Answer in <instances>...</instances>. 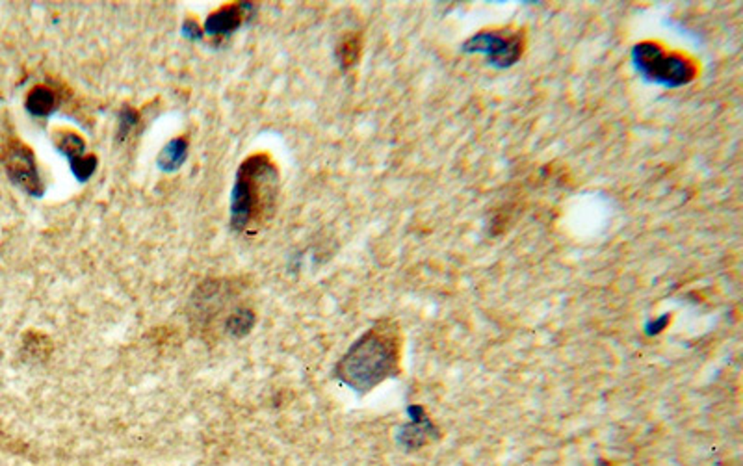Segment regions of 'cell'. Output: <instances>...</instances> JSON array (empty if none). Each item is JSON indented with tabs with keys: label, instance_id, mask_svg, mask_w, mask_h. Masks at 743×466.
Listing matches in <instances>:
<instances>
[{
	"label": "cell",
	"instance_id": "8",
	"mask_svg": "<svg viewBox=\"0 0 743 466\" xmlns=\"http://www.w3.org/2000/svg\"><path fill=\"white\" fill-rule=\"evenodd\" d=\"M251 10V4H227L220 10L210 13L205 20L203 32L217 37V36H229L240 29L244 23L246 13Z\"/></svg>",
	"mask_w": 743,
	"mask_h": 466
},
{
	"label": "cell",
	"instance_id": "1",
	"mask_svg": "<svg viewBox=\"0 0 743 466\" xmlns=\"http://www.w3.org/2000/svg\"><path fill=\"white\" fill-rule=\"evenodd\" d=\"M402 331L388 318L378 320L349 346L335 366V380L357 394H368L400 375Z\"/></svg>",
	"mask_w": 743,
	"mask_h": 466
},
{
	"label": "cell",
	"instance_id": "6",
	"mask_svg": "<svg viewBox=\"0 0 743 466\" xmlns=\"http://www.w3.org/2000/svg\"><path fill=\"white\" fill-rule=\"evenodd\" d=\"M409 421L398 431V444L407 454L419 452L426 448L428 444L439 440L441 431L435 426L431 416L426 413L422 405H409Z\"/></svg>",
	"mask_w": 743,
	"mask_h": 466
},
{
	"label": "cell",
	"instance_id": "16",
	"mask_svg": "<svg viewBox=\"0 0 743 466\" xmlns=\"http://www.w3.org/2000/svg\"><path fill=\"white\" fill-rule=\"evenodd\" d=\"M183 32H184V36H186V37H190V39H200V37L203 36V27L198 23V20L186 19V20H184V27H183Z\"/></svg>",
	"mask_w": 743,
	"mask_h": 466
},
{
	"label": "cell",
	"instance_id": "15",
	"mask_svg": "<svg viewBox=\"0 0 743 466\" xmlns=\"http://www.w3.org/2000/svg\"><path fill=\"white\" fill-rule=\"evenodd\" d=\"M69 164H71L73 175L77 176V181L78 183H86L95 173L99 160H97V157H95L94 152H87V154H84V157H80V159H77V160H73Z\"/></svg>",
	"mask_w": 743,
	"mask_h": 466
},
{
	"label": "cell",
	"instance_id": "14",
	"mask_svg": "<svg viewBox=\"0 0 743 466\" xmlns=\"http://www.w3.org/2000/svg\"><path fill=\"white\" fill-rule=\"evenodd\" d=\"M140 123V112L133 106H123L121 112H119V125H118V140L125 142L130 135H133V130L138 127Z\"/></svg>",
	"mask_w": 743,
	"mask_h": 466
},
{
	"label": "cell",
	"instance_id": "9",
	"mask_svg": "<svg viewBox=\"0 0 743 466\" xmlns=\"http://www.w3.org/2000/svg\"><path fill=\"white\" fill-rule=\"evenodd\" d=\"M25 104H27V110L32 116L47 118L53 112H56V108L60 106V97H58L56 90H53L51 86L39 84L29 92Z\"/></svg>",
	"mask_w": 743,
	"mask_h": 466
},
{
	"label": "cell",
	"instance_id": "3",
	"mask_svg": "<svg viewBox=\"0 0 743 466\" xmlns=\"http://www.w3.org/2000/svg\"><path fill=\"white\" fill-rule=\"evenodd\" d=\"M632 61L638 73L654 84L681 87L697 77V65L682 54L667 53L657 43H640L632 51Z\"/></svg>",
	"mask_w": 743,
	"mask_h": 466
},
{
	"label": "cell",
	"instance_id": "2",
	"mask_svg": "<svg viewBox=\"0 0 743 466\" xmlns=\"http://www.w3.org/2000/svg\"><path fill=\"white\" fill-rule=\"evenodd\" d=\"M279 192V168L268 152L240 164L231 192V229L244 233L272 216Z\"/></svg>",
	"mask_w": 743,
	"mask_h": 466
},
{
	"label": "cell",
	"instance_id": "4",
	"mask_svg": "<svg viewBox=\"0 0 743 466\" xmlns=\"http://www.w3.org/2000/svg\"><path fill=\"white\" fill-rule=\"evenodd\" d=\"M465 53L484 54L493 68L506 69L515 65L524 53V36L517 30H484L474 34L465 45Z\"/></svg>",
	"mask_w": 743,
	"mask_h": 466
},
{
	"label": "cell",
	"instance_id": "11",
	"mask_svg": "<svg viewBox=\"0 0 743 466\" xmlns=\"http://www.w3.org/2000/svg\"><path fill=\"white\" fill-rule=\"evenodd\" d=\"M188 157V138L186 136H179V138H173L159 154L157 159V166L166 171H177Z\"/></svg>",
	"mask_w": 743,
	"mask_h": 466
},
{
	"label": "cell",
	"instance_id": "7",
	"mask_svg": "<svg viewBox=\"0 0 743 466\" xmlns=\"http://www.w3.org/2000/svg\"><path fill=\"white\" fill-rule=\"evenodd\" d=\"M231 296H233V290H231V286L225 284V281L203 282L192 298V308H193L195 320L208 322L212 320V316L220 315L225 308L227 301L231 299Z\"/></svg>",
	"mask_w": 743,
	"mask_h": 466
},
{
	"label": "cell",
	"instance_id": "12",
	"mask_svg": "<svg viewBox=\"0 0 743 466\" xmlns=\"http://www.w3.org/2000/svg\"><path fill=\"white\" fill-rule=\"evenodd\" d=\"M257 316L251 308L248 307H236L233 313L225 318L224 331L233 339H242L249 335L251 329L255 327Z\"/></svg>",
	"mask_w": 743,
	"mask_h": 466
},
{
	"label": "cell",
	"instance_id": "10",
	"mask_svg": "<svg viewBox=\"0 0 743 466\" xmlns=\"http://www.w3.org/2000/svg\"><path fill=\"white\" fill-rule=\"evenodd\" d=\"M53 143L69 162L84 157L86 154V142L78 132L71 128H56L53 132Z\"/></svg>",
	"mask_w": 743,
	"mask_h": 466
},
{
	"label": "cell",
	"instance_id": "13",
	"mask_svg": "<svg viewBox=\"0 0 743 466\" xmlns=\"http://www.w3.org/2000/svg\"><path fill=\"white\" fill-rule=\"evenodd\" d=\"M361 49H363V41H361L359 34H355V32L344 34L339 41V45H337V60H339L340 68L342 69H352L354 65L359 61Z\"/></svg>",
	"mask_w": 743,
	"mask_h": 466
},
{
	"label": "cell",
	"instance_id": "5",
	"mask_svg": "<svg viewBox=\"0 0 743 466\" xmlns=\"http://www.w3.org/2000/svg\"><path fill=\"white\" fill-rule=\"evenodd\" d=\"M3 164L10 181L20 190H25L32 197H41L43 192H45L37 171L34 151L27 143L17 138H10L3 151Z\"/></svg>",
	"mask_w": 743,
	"mask_h": 466
}]
</instances>
